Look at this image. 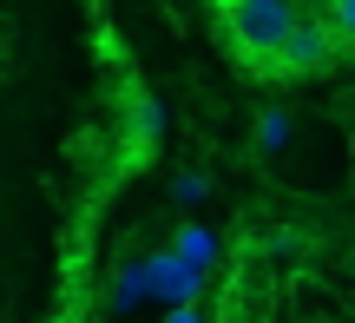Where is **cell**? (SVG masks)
<instances>
[{
	"label": "cell",
	"instance_id": "cell-1",
	"mask_svg": "<svg viewBox=\"0 0 355 323\" xmlns=\"http://www.w3.org/2000/svg\"><path fill=\"white\" fill-rule=\"evenodd\" d=\"M217 20H224V47L237 53L250 73H270L283 33L296 26V7L290 0H277V7H217Z\"/></svg>",
	"mask_w": 355,
	"mask_h": 323
},
{
	"label": "cell",
	"instance_id": "cell-2",
	"mask_svg": "<svg viewBox=\"0 0 355 323\" xmlns=\"http://www.w3.org/2000/svg\"><path fill=\"white\" fill-rule=\"evenodd\" d=\"M336 60H343V47H336V40L322 33L309 13H296V26L283 33V47H277V60H270V73H283V79H316V73H329Z\"/></svg>",
	"mask_w": 355,
	"mask_h": 323
},
{
	"label": "cell",
	"instance_id": "cell-3",
	"mask_svg": "<svg viewBox=\"0 0 355 323\" xmlns=\"http://www.w3.org/2000/svg\"><path fill=\"white\" fill-rule=\"evenodd\" d=\"M145 290H152V297H165L171 310H184V304L204 297V271L178 264L171 251H152V258H145Z\"/></svg>",
	"mask_w": 355,
	"mask_h": 323
},
{
	"label": "cell",
	"instance_id": "cell-4",
	"mask_svg": "<svg viewBox=\"0 0 355 323\" xmlns=\"http://www.w3.org/2000/svg\"><path fill=\"white\" fill-rule=\"evenodd\" d=\"M171 258L191 264V271H211V264H217V231H204V224H178Z\"/></svg>",
	"mask_w": 355,
	"mask_h": 323
},
{
	"label": "cell",
	"instance_id": "cell-5",
	"mask_svg": "<svg viewBox=\"0 0 355 323\" xmlns=\"http://www.w3.org/2000/svg\"><path fill=\"white\" fill-rule=\"evenodd\" d=\"M309 20H316L336 47H349V33H355V0H322V13H309Z\"/></svg>",
	"mask_w": 355,
	"mask_h": 323
},
{
	"label": "cell",
	"instance_id": "cell-6",
	"mask_svg": "<svg viewBox=\"0 0 355 323\" xmlns=\"http://www.w3.org/2000/svg\"><path fill=\"white\" fill-rule=\"evenodd\" d=\"M283 139H290V113H283V106H270V113L257 119V145H263V152H277Z\"/></svg>",
	"mask_w": 355,
	"mask_h": 323
},
{
	"label": "cell",
	"instance_id": "cell-7",
	"mask_svg": "<svg viewBox=\"0 0 355 323\" xmlns=\"http://www.w3.org/2000/svg\"><path fill=\"white\" fill-rule=\"evenodd\" d=\"M171 198H178V205H204V198H211V179H204V172H178Z\"/></svg>",
	"mask_w": 355,
	"mask_h": 323
},
{
	"label": "cell",
	"instance_id": "cell-8",
	"mask_svg": "<svg viewBox=\"0 0 355 323\" xmlns=\"http://www.w3.org/2000/svg\"><path fill=\"white\" fill-rule=\"evenodd\" d=\"M112 297H119V304H139V297H145V258H132L125 271H119V290H112Z\"/></svg>",
	"mask_w": 355,
	"mask_h": 323
},
{
	"label": "cell",
	"instance_id": "cell-9",
	"mask_svg": "<svg viewBox=\"0 0 355 323\" xmlns=\"http://www.w3.org/2000/svg\"><path fill=\"white\" fill-rule=\"evenodd\" d=\"M171 323H211V317H204L198 304H184V310H171Z\"/></svg>",
	"mask_w": 355,
	"mask_h": 323
},
{
	"label": "cell",
	"instance_id": "cell-10",
	"mask_svg": "<svg viewBox=\"0 0 355 323\" xmlns=\"http://www.w3.org/2000/svg\"><path fill=\"white\" fill-rule=\"evenodd\" d=\"M217 7H277V0H217Z\"/></svg>",
	"mask_w": 355,
	"mask_h": 323
}]
</instances>
